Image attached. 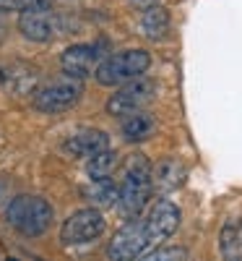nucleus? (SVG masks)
I'll use <instances>...</instances> for the list:
<instances>
[{
  "label": "nucleus",
  "instance_id": "obj_16",
  "mask_svg": "<svg viewBox=\"0 0 242 261\" xmlns=\"http://www.w3.org/2000/svg\"><path fill=\"white\" fill-rule=\"evenodd\" d=\"M83 193L89 199V204H94L97 209L99 206H117L120 183H115L112 178H99V180H92L89 188H83Z\"/></svg>",
  "mask_w": 242,
  "mask_h": 261
},
{
  "label": "nucleus",
  "instance_id": "obj_24",
  "mask_svg": "<svg viewBox=\"0 0 242 261\" xmlns=\"http://www.w3.org/2000/svg\"><path fill=\"white\" fill-rule=\"evenodd\" d=\"M232 261H239V258H232Z\"/></svg>",
  "mask_w": 242,
  "mask_h": 261
},
{
  "label": "nucleus",
  "instance_id": "obj_12",
  "mask_svg": "<svg viewBox=\"0 0 242 261\" xmlns=\"http://www.w3.org/2000/svg\"><path fill=\"white\" fill-rule=\"evenodd\" d=\"M109 149V136L99 128H83V130H76L71 139H65L63 144V151L71 154L76 160H89L99 151Z\"/></svg>",
  "mask_w": 242,
  "mask_h": 261
},
{
  "label": "nucleus",
  "instance_id": "obj_17",
  "mask_svg": "<svg viewBox=\"0 0 242 261\" xmlns=\"http://www.w3.org/2000/svg\"><path fill=\"white\" fill-rule=\"evenodd\" d=\"M117 170V154L112 149H104L99 154L86 160V172H89L92 180H99V178H112V172Z\"/></svg>",
  "mask_w": 242,
  "mask_h": 261
},
{
  "label": "nucleus",
  "instance_id": "obj_9",
  "mask_svg": "<svg viewBox=\"0 0 242 261\" xmlns=\"http://www.w3.org/2000/svg\"><path fill=\"white\" fill-rule=\"evenodd\" d=\"M99 45H71L60 53V71L71 79H89L94 76L97 65L104 60Z\"/></svg>",
  "mask_w": 242,
  "mask_h": 261
},
{
  "label": "nucleus",
  "instance_id": "obj_2",
  "mask_svg": "<svg viewBox=\"0 0 242 261\" xmlns=\"http://www.w3.org/2000/svg\"><path fill=\"white\" fill-rule=\"evenodd\" d=\"M6 222L24 238H39L55 222V209L45 196L18 193L6 206Z\"/></svg>",
  "mask_w": 242,
  "mask_h": 261
},
{
  "label": "nucleus",
  "instance_id": "obj_18",
  "mask_svg": "<svg viewBox=\"0 0 242 261\" xmlns=\"http://www.w3.org/2000/svg\"><path fill=\"white\" fill-rule=\"evenodd\" d=\"M52 0H0V16L6 13H29V11H47Z\"/></svg>",
  "mask_w": 242,
  "mask_h": 261
},
{
  "label": "nucleus",
  "instance_id": "obj_11",
  "mask_svg": "<svg viewBox=\"0 0 242 261\" xmlns=\"http://www.w3.org/2000/svg\"><path fill=\"white\" fill-rule=\"evenodd\" d=\"M37 84H39V71L29 63H21V60H11L0 65V86L11 94L18 97H32L37 92Z\"/></svg>",
  "mask_w": 242,
  "mask_h": 261
},
{
  "label": "nucleus",
  "instance_id": "obj_20",
  "mask_svg": "<svg viewBox=\"0 0 242 261\" xmlns=\"http://www.w3.org/2000/svg\"><path fill=\"white\" fill-rule=\"evenodd\" d=\"M219 248L224 251V256L232 261V258H239V238H237V225H227L222 238H219Z\"/></svg>",
  "mask_w": 242,
  "mask_h": 261
},
{
  "label": "nucleus",
  "instance_id": "obj_5",
  "mask_svg": "<svg viewBox=\"0 0 242 261\" xmlns=\"http://www.w3.org/2000/svg\"><path fill=\"white\" fill-rule=\"evenodd\" d=\"M151 248L154 246H151V238L146 230V220L133 217V220H128L112 235V241L107 243L104 256H107V261H138Z\"/></svg>",
  "mask_w": 242,
  "mask_h": 261
},
{
  "label": "nucleus",
  "instance_id": "obj_8",
  "mask_svg": "<svg viewBox=\"0 0 242 261\" xmlns=\"http://www.w3.org/2000/svg\"><path fill=\"white\" fill-rule=\"evenodd\" d=\"M143 220H146L151 246L157 248L177 232V227L183 222V214H180V206L174 204L169 196H159V199L151 204V209H148V214L143 217Z\"/></svg>",
  "mask_w": 242,
  "mask_h": 261
},
{
  "label": "nucleus",
  "instance_id": "obj_6",
  "mask_svg": "<svg viewBox=\"0 0 242 261\" xmlns=\"http://www.w3.org/2000/svg\"><path fill=\"white\" fill-rule=\"evenodd\" d=\"M157 92H159L157 81L143 73V76H138L133 81L117 86V89L112 92V97L107 99V113L112 118H120V120L128 118V115H133V113H141L143 107L157 97Z\"/></svg>",
  "mask_w": 242,
  "mask_h": 261
},
{
  "label": "nucleus",
  "instance_id": "obj_23",
  "mask_svg": "<svg viewBox=\"0 0 242 261\" xmlns=\"http://www.w3.org/2000/svg\"><path fill=\"white\" fill-rule=\"evenodd\" d=\"M8 261H18V258H8Z\"/></svg>",
  "mask_w": 242,
  "mask_h": 261
},
{
  "label": "nucleus",
  "instance_id": "obj_19",
  "mask_svg": "<svg viewBox=\"0 0 242 261\" xmlns=\"http://www.w3.org/2000/svg\"><path fill=\"white\" fill-rule=\"evenodd\" d=\"M138 261H188V251L183 246H162V248H151Z\"/></svg>",
  "mask_w": 242,
  "mask_h": 261
},
{
  "label": "nucleus",
  "instance_id": "obj_14",
  "mask_svg": "<svg viewBox=\"0 0 242 261\" xmlns=\"http://www.w3.org/2000/svg\"><path fill=\"white\" fill-rule=\"evenodd\" d=\"M123 136L125 141L130 144H138V141H146L148 136H154V130H157V118H154L151 113L141 110V113H133V115H128L123 118Z\"/></svg>",
  "mask_w": 242,
  "mask_h": 261
},
{
  "label": "nucleus",
  "instance_id": "obj_13",
  "mask_svg": "<svg viewBox=\"0 0 242 261\" xmlns=\"http://www.w3.org/2000/svg\"><path fill=\"white\" fill-rule=\"evenodd\" d=\"M185 183V167L177 160H164L159 162V167H154V193L159 196H169L177 188H183Z\"/></svg>",
  "mask_w": 242,
  "mask_h": 261
},
{
  "label": "nucleus",
  "instance_id": "obj_15",
  "mask_svg": "<svg viewBox=\"0 0 242 261\" xmlns=\"http://www.w3.org/2000/svg\"><path fill=\"white\" fill-rule=\"evenodd\" d=\"M169 27H172V21H169V11L157 6V8H148L143 11L141 16V32L146 39H154V42H159L169 34Z\"/></svg>",
  "mask_w": 242,
  "mask_h": 261
},
{
  "label": "nucleus",
  "instance_id": "obj_7",
  "mask_svg": "<svg viewBox=\"0 0 242 261\" xmlns=\"http://www.w3.org/2000/svg\"><path fill=\"white\" fill-rule=\"evenodd\" d=\"M107 230V220L97 206H86L73 212L68 220L60 225V243L63 246H86L102 238Z\"/></svg>",
  "mask_w": 242,
  "mask_h": 261
},
{
  "label": "nucleus",
  "instance_id": "obj_21",
  "mask_svg": "<svg viewBox=\"0 0 242 261\" xmlns=\"http://www.w3.org/2000/svg\"><path fill=\"white\" fill-rule=\"evenodd\" d=\"M130 6H133L136 11H148V8L162 6V0H130Z\"/></svg>",
  "mask_w": 242,
  "mask_h": 261
},
{
  "label": "nucleus",
  "instance_id": "obj_4",
  "mask_svg": "<svg viewBox=\"0 0 242 261\" xmlns=\"http://www.w3.org/2000/svg\"><path fill=\"white\" fill-rule=\"evenodd\" d=\"M83 97V81L81 79H57V81H50L45 86L32 94V105L37 113H45V115H55V113H65L76 107Z\"/></svg>",
  "mask_w": 242,
  "mask_h": 261
},
{
  "label": "nucleus",
  "instance_id": "obj_1",
  "mask_svg": "<svg viewBox=\"0 0 242 261\" xmlns=\"http://www.w3.org/2000/svg\"><path fill=\"white\" fill-rule=\"evenodd\" d=\"M154 196V167L146 154H133L123 167V180L117 193V212L125 220L141 217Z\"/></svg>",
  "mask_w": 242,
  "mask_h": 261
},
{
  "label": "nucleus",
  "instance_id": "obj_22",
  "mask_svg": "<svg viewBox=\"0 0 242 261\" xmlns=\"http://www.w3.org/2000/svg\"><path fill=\"white\" fill-rule=\"evenodd\" d=\"M6 34H8V27H6V21H3V18H0V42H3V39H6Z\"/></svg>",
  "mask_w": 242,
  "mask_h": 261
},
{
  "label": "nucleus",
  "instance_id": "obj_10",
  "mask_svg": "<svg viewBox=\"0 0 242 261\" xmlns=\"http://www.w3.org/2000/svg\"><path fill=\"white\" fill-rule=\"evenodd\" d=\"M18 32L29 42H50L65 32L63 16H55L47 11H29L18 16Z\"/></svg>",
  "mask_w": 242,
  "mask_h": 261
},
{
  "label": "nucleus",
  "instance_id": "obj_3",
  "mask_svg": "<svg viewBox=\"0 0 242 261\" xmlns=\"http://www.w3.org/2000/svg\"><path fill=\"white\" fill-rule=\"evenodd\" d=\"M151 68V53L148 50H120L107 55L94 71V79L99 86H123L128 81H133L143 76Z\"/></svg>",
  "mask_w": 242,
  "mask_h": 261
}]
</instances>
